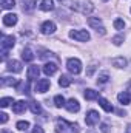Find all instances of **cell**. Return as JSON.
Masks as SVG:
<instances>
[{
	"instance_id": "6da1fadb",
	"label": "cell",
	"mask_w": 131,
	"mask_h": 133,
	"mask_svg": "<svg viewBox=\"0 0 131 133\" xmlns=\"http://www.w3.org/2000/svg\"><path fill=\"white\" fill-rule=\"evenodd\" d=\"M56 132L57 133H79V125L74 122H68L66 119L59 118L56 122Z\"/></svg>"
},
{
	"instance_id": "7a4b0ae2",
	"label": "cell",
	"mask_w": 131,
	"mask_h": 133,
	"mask_svg": "<svg viewBox=\"0 0 131 133\" xmlns=\"http://www.w3.org/2000/svg\"><path fill=\"white\" fill-rule=\"evenodd\" d=\"M72 8H74L76 11L82 12V14H90V12L94 9L93 3H91L90 0H79V2H76V3L72 5Z\"/></svg>"
},
{
	"instance_id": "3957f363",
	"label": "cell",
	"mask_w": 131,
	"mask_h": 133,
	"mask_svg": "<svg viewBox=\"0 0 131 133\" xmlns=\"http://www.w3.org/2000/svg\"><path fill=\"white\" fill-rule=\"evenodd\" d=\"M69 37L77 40V42H88L91 39V36H90V33L86 30H71L69 31Z\"/></svg>"
},
{
	"instance_id": "277c9868",
	"label": "cell",
	"mask_w": 131,
	"mask_h": 133,
	"mask_svg": "<svg viewBox=\"0 0 131 133\" xmlns=\"http://www.w3.org/2000/svg\"><path fill=\"white\" fill-rule=\"evenodd\" d=\"M66 68H68L69 73H72V74H79V73L82 71V62H80L77 57H71V59L66 61Z\"/></svg>"
},
{
	"instance_id": "5b68a950",
	"label": "cell",
	"mask_w": 131,
	"mask_h": 133,
	"mask_svg": "<svg viewBox=\"0 0 131 133\" xmlns=\"http://www.w3.org/2000/svg\"><path fill=\"white\" fill-rule=\"evenodd\" d=\"M88 25L100 34L106 33V31H105V26H103V23H102V20H100L99 17H88Z\"/></svg>"
},
{
	"instance_id": "8992f818",
	"label": "cell",
	"mask_w": 131,
	"mask_h": 133,
	"mask_svg": "<svg viewBox=\"0 0 131 133\" xmlns=\"http://www.w3.org/2000/svg\"><path fill=\"white\" fill-rule=\"evenodd\" d=\"M16 43V39L14 36H6V34H2V40H0V45H2V50L3 51H8L14 46Z\"/></svg>"
},
{
	"instance_id": "52a82bcc",
	"label": "cell",
	"mask_w": 131,
	"mask_h": 133,
	"mask_svg": "<svg viewBox=\"0 0 131 133\" xmlns=\"http://www.w3.org/2000/svg\"><path fill=\"white\" fill-rule=\"evenodd\" d=\"M99 121H100V115H99L96 110H90V111L86 113V116H85V122H86V125H90V127L96 125Z\"/></svg>"
},
{
	"instance_id": "ba28073f",
	"label": "cell",
	"mask_w": 131,
	"mask_h": 133,
	"mask_svg": "<svg viewBox=\"0 0 131 133\" xmlns=\"http://www.w3.org/2000/svg\"><path fill=\"white\" fill-rule=\"evenodd\" d=\"M49 85H51L49 79H39L35 84V91L37 93H46L49 90Z\"/></svg>"
},
{
	"instance_id": "9c48e42d",
	"label": "cell",
	"mask_w": 131,
	"mask_h": 133,
	"mask_svg": "<svg viewBox=\"0 0 131 133\" xmlns=\"http://www.w3.org/2000/svg\"><path fill=\"white\" fill-rule=\"evenodd\" d=\"M40 31H42V34H53L54 31H56V23L54 22H43L42 25H40Z\"/></svg>"
},
{
	"instance_id": "30bf717a",
	"label": "cell",
	"mask_w": 131,
	"mask_h": 133,
	"mask_svg": "<svg viewBox=\"0 0 131 133\" xmlns=\"http://www.w3.org/2000/svg\"><path fill=\"white\" fill-rule=\"evenodd\" d=\"M66 110L69 111V113H77L79 110H80V104H79V101L74 99V98H71V99L66 102Z\"/></svg>"
},
{
	"instance_id": "8fae6325",
	"label": "cell",
	"mask_w": 131,
	"mask_h": 133,
	"mask_svg": "<svg viewBox=\"0 0 131 133\" xmlns=\"http://www.w3.org/2000/svg\"><path fill=\"white\" fill-rule=\"evenodd\" d=\"M39 74H40V68H39L37 65H30L28 66V71H26V77H28V81L39 79Z\"/></svg>"
},
{
	"instance_id": "7c38bea8",
	"label": "cell",
	"mask_w": 131,
	"mask_h": 133,
	"mask_svg": "<svg viewBox=\"0 0 131 133\" xmlns=\"http://www.w3.org/2000/svg\"><path fill=\"white\" fill-rule=\"evenodd\" d=\"M6 68H8V71H11V73H20L22 71V62H19V61H9L8 64H6Z\"/></svg>"
},
{
	"instance_id": "4fadbf2b",
	"label": "cell",
	"mask_w": 131,
	"mask_h": 133,
	"mask_svg": "<svg viewBox=\"0 0 131 133\" xmlns=\"http://www.w3.org/2000/svg\"><path fill=\"white\" fill-rule=\"evenodd\" d=\"M117 101L122 104V105H128L131 104V93L130 91H120L117 95Z\"/></svg>"
},
{
	"instance_id": "5bb4252c",
	"label": "cell",
	"mask_w": 131,
	"mask_h": 133,
	"mask_svg": "<svg viewBox=\"0 0 131 133\" xmlns=\"http://www.w3.org/2000/svg\"><path fill=\"white\" fill-rule=\"evenodd\" d=\"M17 23V16L16 14H5L3 16V25L5 26H14Z\"/></svg>"
},
{
	"instance_id": "9a60e30c",
	"label": "cell",
	"mask_w": 131,
	"mask_h": 133,
	"mask_svg": "<svg viewBox=\"0 0 131 133\" xmlns=\"http://www.w3.org/2000/svg\"><path fill=\"white\" fill-rule=\"evenodd\" d=\"M42 70H43V73H45L46 76H53V74L57 71V65H56L54 62H46Z\"/></svg>"
},
{
	"instance_id": "2e32d148",
	"label": "cell",
	"mask_w": 131,
	"mask_h": 133,
	"mask_svg": "<svg viewBox=\"0 0 131 133\" xmlns=\"http://www.w3.org/2000/svg\"><path fill=\"white\" fill-rule=\"evenodd\" d=\"M25 110H26V102L25 101H17V102L12 104V111L14 113L19 115V113H23Z\"/></svg>"
},
{
	"instance_id": "e0dca14e",
	"label": "cell",
	"mask_w": 131,
	"mask_h": 133,
	"mask_svg": "<svg viewBox=\"0 0 131 133\" xmlns=\"http://www.w3.org/2000/svg\"><path fill=\"white\" fill-rule=\"evenodd\" d=\"M97 101H99V105H100L106 113H113V111H114V107L110 104V101H106L105 98H99Z\"/></svg>"
},
{
	"instance_id": "ac0fdd59",
	"label": "cell",
	"mask_w": 131,
	"mask_h": 133,
	"mask_svg": "<svg viewBox=\"0 0 131 133\" xmlns=\"http://www.w3.org/2000/svg\"><path fill=\"white\" fill-rule=\"evenodd\" d=\"M39 8L42 11H53L54 9V2L53 0H40Z\"/></svg>"
},
{
	"instance_id": "d6986e66",
	"label": "cell",
	"mask_w": 131,
	"mask_h": 133,
	"mask_svg": "<svg viewBox=\"0 0 131 133\" xmlns=\"http://www.w3.org/2000/svg\"><path fill=\"white\" fill-rule=\"evenodd\" d=\"M83 96H85V99H86V101L99 99V93L96 91V90H93V88H86V90H85V93H83Z\"/></svg>"
},
{
	"instance_id": "ffe728a7",
	"label": "cell",
	"mask_w": 131,
	"mask_h": 133,
	"mask_svg": "<svg viewBox=\"0 0 131 133\" xmlns=\"http://www.w3.org/2000/svg\"><path fill=\"white\" fill-rule=\"evenodd\" d=\"M22 59H23L25 62H33V61H34L33 51H31L30 48H25V50L22 51Z\"/></svg>"
},
{
	"instance_id": "44dd1931",
	"label": "cell",
	"mask_w": 131,
	"mask_h": 133,
	"mask_svg": "<svg viewBox=\"0 0 131 133\" xmlns=\"http://www.w3.org/2000/svg\"><path fill=\"white\" fill-rule=\"evenodd\" d=\"M111 64H113V66H116V68H123V66L127 65V59L125 57H114L111 61Z\"/></svg>"
},
{
	"instance_id": "7402d4cb",
	"label": "cell",
	"mask_w": 131,
	"mask_h": 133,
	"mask_svg": "<svg viewBox=\"0 0 131 133\" xmlns=\"http://www.w3.org/2000/svg\"><path fill=\"white\" fill-rule=\"evenodd\" d=\"M54 105H56L57 108H62V107H65V105H66L65 98H63L62 95H57V96H54Z\"/></svg>"
},
{
	"instance_id": "603a6c76",
	"label": "cell",
	"mask_w": 131,
	"mask_h": 133,
	"mask_svg": "<svg viewBox=\"0 0 131 133\" xmlns=\"http://www.w3.org/2000/svg\"><path fill=\"white\" fill-rule=\"evenodd\" d=\"M19 81L14 77H2V87H8V85H17Z\"/></svg>"
},
{
	"instance_id": "cb8c5ba5",
	"label": "cell",
	"mask_w": 131,
	"mask_h": 133,
	"mask_svg": "<svg viewBox=\"0 0 131 133\" xmlns=\"http://www.w3.org/2000/svg\"><path fill=\"white\" fill-rule=\"evenodd\" d=\"M30 108H31V111H33L34 115H40V113H42V107H40V104L35 102V101H31V102H30Z\"/></svg>"
},
{
	"instance_id": "d4e9b609",
	"label": "cell",
	"mask_w": 131,
	"mask_h": 133,
	"mask_svg": "<svg viewBox=\"0 0 131 133\" xmlns=\"http://www.w3.org/2000/svg\"><path fill=\"white\" fill-rule=\"evenodd\" d=\"M69 84H71V79L65 76V74H62L60 77H59V85L60 87H69Z\"/></svg>"
},
{
	"instance_id": "484cf974",
	"label": "cell",
	"mask_w": 131,
	"mask_h": 133,
	"mask_svg": "<svg viewBox=\"0 0 131 133\" xmlns=\"http://www.w3.org/2000/svg\"><path fill=\"white\" fill-rule=\"evenodd\" d=\"M14 6H16L14 0H2V8L3 9H12Z\"/></svg>"
},
{
	"instance_id": "4316f807",
	"label": "cell",
	"mask_w": 131,
	"mask_h": 133,
	"mask_svg": "<svg viewBox=\"0 0 131 133\" xmlns=\"http://www.w3.org/2000/svg\"><path fill=\"white\" fill-rule=\"evenodd\" d=\"M16 127H17L19 130H22V132H25V130H28V129H30V122H28V121H19Z\"/></svg>"
},
{
	"instance_id": "83f0119b",
	"label": "cell",
	"mask_w": 131,
	"mask_h": 133,
	"mask_svg": "<svg viewBox=\"0 0 131 133\" xmlns=\"http://www.w3.org/2000/svg\"><path fill=\"white\" fill-rule=\"evenodd\" d=\"M9 104H14V101H12V98H2V99H0V107H2V108L8 107Z\"/></svg>"
},
{
	"instance_id": "f1b7e54d",
	"label": "cell",
	"mask_w": 131,
	"mask_h": 133,
	"mask_svg": "<svg viewBox=\"0 0 131 133\" xmlns=\"http://www.w3.org/2000/svg\"><path fill=\"white\" fill-rule=\"evenodd\" d=\"M108 79H110L108 73H102V74H99L97 84H106V82H108Z\"/></svg>"
},
{
	"instance_id": "f546056e",
	"label": "cell",
	"mask_w": 131,
	"mask_h": 133,
	"mask_svg": "<svg viewBox=\"0 0 131 133\" xmlns=\"http://www.w3.org/2000/svg\"><path fill=\"white\" fill-rule=\"evenodd\" d=\"M34 5H35L34 0H26V3L23 2V11H31L34 8Z\"/></svg>"
},
{
	"instance_id": "4dcf8cb0",
	"label": "cell",
	"mask_w": 131,
	"mask_h": 133,
	"mask_svg": "<svg viewBox=\"0 0 131 133\" xmlns=\"http://www.w3.org/2000/svg\"><path fill=\"white\" fill-rule=\"evenodd\" d=\"M114 28H116V30H123V28H125V22H123L122 19H116V20H114Z\"/></svg>"
},
{
	"instance_id": "1f68e13d",
	"label": "cell",
	"mask_w": 131,
	"mask_h": 133,
	"mask_svg": "<svg viewBox=\"0 0 131 133\" xmlns=\"http://www.w3.org/2000/svg\"><path fill=\"white\" fill-rule=\"evenodd\" d=\"M122 42H123V36H116V37H113V43L114 45H122Z\"/></svg>"
},
{
	"instance_id": "d6a6232c",
	"label": "cell",
	"mask_w": 131,
	"mask_h": 133,
	"mask_svg": "<svg viewBox=\"0 0 131 133\" xmlns=\"http://www.w3.org/2000/svg\"><path fill=\"white\" fill-rule=\"evenodd\" d=\"M6 121H8V115H6V113H0V122L5 124Z\"/></svg>"
},
{
	"instance_id": "836d02e7",
	"label": "cell",
	"mask_w": 131,
	"mask_h": 133,
	"mask_svg": "<svg viewBox=\"0 0 131 133\" xmlns=\"http://www.w3.org/2000/svg\"><path fill=\"white\" fill-rule=\"evenodd\" d=\"M33 133H43V129H42L40 125H34V129H33Z\"/></svg>"
},
{
	"instance_id": "e575fe53",
	"label": "cell",
	"mask_w": 131,
	"mask_h": 133,
	"mask_svg": "<svg viewBox=\"0 0 131 133\" xmlns=\"http://www.w3.org/2000/svg\"><path fill=\"white\" fill-rule=\"evenodd\" d=\"M100 129H102V132H103V133H108V132H110V127H108L106 124H102V127H100Z\"/></svg>"
},
{
	"instance_id": "d590c367",
	"label": "cell",
	"mask_w": 131,
	"mask_h": 133,
	"mask_svg": "<svg viewBox=\"0 0 131 133\" xmlns=\"http://www.w3.org/2000/svg\"><path fill=\"white\" fill-rule=\"evenodd\" d=\"M125 133H131V124L127 127V130H125Z\"/></svg>"
},
{
	"instance_id": "8d00e7d4",
	"label": "cell",
	"mask_w": 131,
	"mask_h": 133,
	"mask_svg": "<svg viewBox=\"0 0 131 133\" xmlns=\"http://www.w3.org/2000/svg\"><path fill=\"white\" fill-rule=\"evenodd\" d=\"M2 133H12V132H9L8 129H2Z\"/></svg>"
},
{
	"instance_id": "74e56055",
	"label": "cell",
	"mask_w": 131,
	"mask_h": 133,
	"mask_svg": "<svg viewBox=\"0 0 131 133\" xmlns=\"http://www.w3.org/2000/svg\"><path fill=\"white\" fill-rule=\"evenodd\" d=\"M102 2H108V0H102Z\"/></svg>"
},
{
	"instance_id": "f35d334b",
	"label": "cell",
	"mask_w": 131,
	"mask_h": 133,
	"mask_svg": "<svg viewBox=\"0 0 131 133\" xmlns=\"http://www.w3.org/2000/svg\"><path fill=\"white\" fill-rule=\"evenodd\" d=\"M59 2H62V0H59Z\"/></svg>"
}]
</instances>
